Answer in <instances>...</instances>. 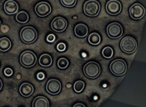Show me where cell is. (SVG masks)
<instances>
[{
	"label": "cell",
	"mask_w": 146,
	"mask_h": 107,
	"mask_svg": "<svg viewBox=\"0 0 146 107\" xmlns=\"http://www.w3.org/2000/svg\"><path fill=\"white\" fill-rule=\"evenodd\" d=\"M37 37H38V32L33 27L30 26L23 27L20 31V38L23 43L31 44L37 40Z\"/></svg>",
	"instance_id": "cell-1"
},
{
	"label": "cell",
	"mask_w": 146,
	"mask_h": 107,
	"mask_svg": "<svg viewBox=\"0 0 146 107\" xmlns=\"http://www.w3.org/2000/svg\"><path fill=\"white\" fill-rule=\"evenodd\" d=\"M101 9L100 3L97 0H88L84 4V12L88 17H97Z\"/></svg>",
	"instance_id": "cell-2"
},
{
	"label": "cell",
	"mask_w": 146,
	"mask_h": 107,
	"mask_svg": "<svg viewBox=\"0 0 146 107\" xmlns=\"http://www.w3.org/2000/svg\"><path fill=\"white\" fill-rule=\"evenodd\" d=\"M101 73V68L99 63L95 62H89L84 66V74L90 79H96Z\"/></svg>",
	"instance_id": "cell-3"
},
{
	"label": "cell",
	"mask_w": 146,
	"mask_h": 107,
	"mask_svg": "<svg viewBox=\"0 0 146 107\" xmlns=\"http://www.w3.org/2000/svg\"><path fill=\"white\" fill-rule=\"evenodd\" d=\"M137 42L134 37L126 36L120 41V49L126 54H133L137 49Z\"/></svg>",
	"instance_id": "cell-4"
},
{
	"label": "cell",
	"mask_w": 146,
	"mask_h": 107,
	"mask_svg": "<svg viewBox=\"0 0 146 107\" xmlns=\"http://www.w3.org/2000/svg\"><path fill=\"white\" fill-rule=\"evenodd\" d=\"M110 70L116 76L124 75L127 72V64L122 59H115L110 63Z\"/></svg>",
	"instance_id": "cell-5"
},
{
	"label": "cell",
	"mask_w": 146,
	"mask_h": 107,
	"mask_svg": "<svg viewBox=\"0 0 146 107\" xmlns=\"http://www.w3.org/2000/svg\"><path fill=\"white\" fill-rule=\"evenodd\" d=\"M20 64L22 65L23 67L30 68L33 67L37 62V56L32 51H24L20 55L19 58Z\"/></svg>",
	"instance_id": "cell-6"
},
{
	"label": "cell",
	"mask_w": 146,
	"mask_h": 107,
	"mask_svg": "<svg viewBox=\"0 0 146 107\" xmlns=\"http://www.w3.org/2000/svg\"><path fill=\"white\" fill-rule=\"evenodd\" d=\"M107 35L112 39H118L123 35V28L118 22H112L107 26Z\"/></svg>",
	"instance_id": "cell-7"
},
{
	"label": "cell",
	"mask_w": 146,
	"mask_h": 107,
	"mask_svg": "<svg viewBox=\"0 0 146 107\" xmlns=\"http://www.w3.org/2000/svg\"><path fill=\"white\" fill-rule=\"evenodd\" d=\"M129 12L131 18L135 20H139L144 18L145 14V9L142 4L137 3H134L129 8Z\"/></svg>",
	"instance_id": "cell-8"
},
{
	"label": "cell",
	"mask_w": 146,
	"mask_h": 107,
	"mask_svg": "<svg viewBox=\"0 0 146 107\" xmlns=\"http://www.w3.org/2000/svg\"><path fill=\"white\" fill-rule=\"evenodd\" d=\"M34 10L36 14L40 17V18H44L46 17L48 15H49L52 12V8L50 6V4L45 1H42L40 3H38L35 8H34Z\"/></svg>",
	"instance_id": "cell-9"
},
{
	"label": "cell",
	"mask_w": 146,
	"mask_h": 107,
	"mask_svg": "<svg viewBox=\"0 0 146 107\" xmlns=\"http://www.w3.org/2000/svg\"><path fill=\"white\" fill-rule=\"evenodd\" d=\"M106 12L112 16H115L120 13L122 10V4L118 0H110L107 2L106 6Z\"/></svg>",
	"instance_id": "cell-10"
},
{
	"label": "cell",
	"mask_w": 146,
	"mask_h": 107,
	"mask_svg": "<svg viewBox=\"0 0 146 107\" xmlns=\"http://www.w3.org/2000/svg\"><path fill=\"white\" fill-rule=\"evenodd\" d=\"M68 22L62 17H56L51 22V28L56 32H63L66 30Z\"/></svg>",
	"instance_id": "cell-11"
},
{
	"label": "cell",
	"mask_w": 146,
	"mask_h": 107,
	"mask_svg": "<svg viewBox=\"0 0 146 107\" xmlns=\"http://www.w3.org/2000/svg\"><path fill=\"white\" fill-rule=\"evenodd\" d=\"M62 89L61 82L57 79H50L46 84V91L48 94L55 96L58 95Z\"/></svg>",
	"instance_id": "cell-12"
},
{
	"label": "cell",
	"mask_w": 146,
	"mask_h": 107,
	"mask_svg": "<svg viewBox=\"0 0 146 107\" xmlns=\"http://www.w3.org/2000/svg\"><path fill=\"white\" fill-rule=\"evenodd\" d=\"M3 9L5 12L9 15L16 14L19 12V4L13 0H7L4 3Z\"/></svg>",
	"instance_id": "cell-13"
},
{
	"label": "cell",
	"mask_w": 146,
	"mask_h": 107,
	"mask_svg": "<svg viewBox=\"0 0 146 107\" xmlns=\"http://www.w3.org/2000/svg\"><path fill=\"white\" fill-rule=\"evenodd\" d=\"M34 88L33 85L28 82H24L20 85L19 87V93L20 95L23 97H29L31 96L34 93Z\"/></svg>",
	"instance_id": "cell-14"
},
{
	"label": "cell",
	"mask_w": 146,
	"mask_h": 107,
	"mask_svg": "<svg viewBox=\"0 0 146 107\" xmlns=\"http://www.w3.org/2000/svg\"><path fill=\"white\" fill-rule=\"evenodd\" d=\"M89 32V28L84 23H79L74 27V34L76 37L84 38L87 36Z\"/></svg>",
	"instance_id": "cell-15"
},
{
	"label": "cell",
	"mask_w": 146,
	"mask_h": 107,
	"mask_svg": "<svg viewBox=\"0 0 146 107\" xmlns=\"http://www.w3.org/2000/svg\"><path fill=\"white\" fill-rule=\"evenodd\" d=\"M32 106L34 107H48V100L44 96H37L33 101Z\"/></svg>",
	"instance_id": "cell-16"
},
{
	"label": "cell",
	"mask_w": 146,
	"mask_h": 107,
	"mask_svg": "<svg viewBox=\"0 0 146 107\" xmlns=\"http://www.w3.org/2000/svg\"><path fill=\"white\" fill-rule=\"evenodd\" d=\"M39 65L43 67H49L53 63L52 56L49 54H42L39 58Z\"/></svg>",
	"instance_id": "cell-17"
},
{
	"label": "cell",
	"mask_w": 146,
	"mask_h": 107,
	"mask_svg": "<svg viewBox=\"0 0 146 107\" xmlns=\"http://www.w3.org/2000/svg\"><path fill=\"white\" fill-rule=\"evenodd\" d=\"M88 42L92 46H98L101 43V37L97 32H92L88 37Z\"/></svg>",
	"instance_id": "cell-18"
},
{
	"label": "cell",
	"mask_w": 146,
	"mask_h": 107,
	"mask_svg": "<svg viewBox=\"0 0 146 107\" xmlns=\"http://www.w3.org/2000/svg\"><path fill=\"white\" fill-rule=\"evenodd\" d=\"M12 47L11 41L8 37H1L0 38V51L1 52H7Z\"/></svg>",
	"instance_id": "cell-19"
},
{
	"label": "cell",
	"mask_w": 146,
	"mask_h": 107,
	"mask_svg": "<svg viewBox=\"0 0 146 107\" xmlns=\"http://www.w3.org/2000/svg\"><path fill=\"white\" fill-rule=\"evenodd\" d=\"M29 14L25 12V11H21L18 13H16V17H15V19L16 21L19 23H22V24H24V23H27L29 22Z\"/></svg>",
	"instance_id": "cell-20"
},
{
	"label": "cell",
	"mask_w": 146,
	"mask_h": 107,
	"mask_svg": "<svg viewBox=\"0 0 146 107\" xmlns=\"http://www.w3.org/2000/svg\"><path fill=\"white\" fill-rule=\"evenodd\" d=\"M102 56L106 59H111L113 56V50L110 47H105L102 50Z\"/></svg>",
	"instance_id": "cell-21"
},
{
	"label": "cell",
	"mask_w": 146,
	"mask_h": 107,
	"mask_svg": "<svg viewBox=\"0 0 146 107\" xmlns=\"http://www.w3.org/2000/svg\"><path fill=\"white\" fill-rule=\"evenodd\" d=\"M85 87V83L83 81H77L74 84V91L76 93H81Z\"/></svg>",
	"instance_id": "cell-22"
},
{
	"label": "cell",
	"mask_w": 146,
	"mask_h": 107,
	"mask_svg": "<svg viewBox=\"0 0 146 107\" xmlns=\"http://www.w3.org/2000/svg\"><path fill=\"white\" fill-rule=\"evenodd\" d=\"M57 66H58V67L59 69H62V70L66 69L68 67V59L64 58V57L59 58V59L58 60Z\"/></svg>",
	"instance_id": "cell-23"
},
{
	"label": "cell",
	"mask_w": 146,
	"mask_h": 107,
	"mask_svg": "<svg viewBox=\"0 0 146 107\" xmlns=\"http://www.w3.org/2000/svg\"><path fill=\"white\" fill-rule=\"evenodd\" d=\"M60 3L66 8H73L76 5L77 0H60Z\"/></svg>",
	"instance_id": "cell-24"
},
{
	"label": "cell",
	"mask_w": 146,
	"mask_h": 107,
	"mask_svg": "<svg viewBox=\"0 0 146 107\" xmlns=\"http://www.w3.org/2000/svg\"><path fill=\"white\" fill-rule=\"evenodd\" d=\"M66 47H66L65 43H60L57 45V50H58V52H60V53L64 52V51L66 50Z\"/></svg>",
	"instance_id": "cell-25"
},
{
	"label": "cell",
	"mask_w": 146,
	"mask_h": 107,
	"mask_svg": "<svg viewBox=\"0 0 146 107\" xmlns=\"http://www.w3.org/2000/svg\"><path fill=\"white\" fill-rule=\"evenodd\" d=\"M55 36L54 34H48L47 36V42L48 43H54L55 41Z\"/></svg>",
	"instance_id": "cell-26"
},
{
	"label": "cell",
	"mask_w": 146,
	"mask_h": 107,
	"mask_svg": "<svg viewBox=\"0 0 146 107\" xmlns=\"http://www.w3.org/2000/svg\"><path fill=\"white\" fill-rule=\"evenodd\" d=\"M13 70H12L11 68H9V67H7L4 70V75H6V76H11L13 75Z\"/></svg>",
	"instance_id": "cell-27"
},
{
	"label": "cell",
	"mask_w": 146,
	"mask_h": 107,
	"mask_svg": "<svg viewBox=\"0 0 146 107\" xmlns=\"http://www.w3.org/2000/svg\"><path fill=\"white\" fill-rule=\"evenodd\" d=\"M38 78L39 80H43V79L44 78V75L42 72H39V73L38 74Z\"/></svg>",
	"instance_id": "cell-28"
},
{
	"label": "cell",
	"mask_w": 146,
	"mask_h": 107,
	"mask_svg": "<svg viewBox=\"0 0 146 107\" xmlns=\"http://www.w3.org/2000/svg\"><path fill=\"white\" fill-rule=\"evenodd\" d=\"M74 107H77V106H82V107H84L85 106L84 105V104H81V103H78V104H75L74 106Z\"/></svg>",
	"instance_id": "cell-29"
},
{
	"label": "cell",
	"mask_w": 146,
	"mask_h": 107,
	"mask_svg": "<svg viewBox=\"0 0 146 107\" xmlns=\"http://www.w3.org/2000/svg\"><path fill=\"white\" fill-rule=\"evenodd\" d=\"M2 88H3V82H2V80L0 79V91L2 90Z\"/></svg>",
	"instance_id": "cell-30"
}]
</instances>
